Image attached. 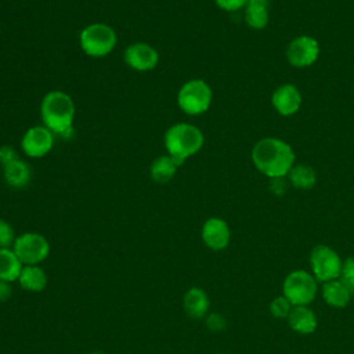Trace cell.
Returning <instances> with one entry per match:
<instances>
[{
	"instance_id": "cell-27",
	"label": "cell",
	"mask_w": 354,
	"mask_h": 354,
	"mask_svg": "<svg viewBox=\"0 0 354 354\" xmlns=\"http://www.w3.org/2000/svg\"><path fill=\"white\" fill-rule=\"evenodd\" d=\"M216 4L224 11H238L242 7H246L249 0H214Z\"/></svg>"
},
{
	"instance_id": "cell-12",
	"label": "cell",
	"mask_w": 354,
	"mask_h": 354,
	"mask_svg": "<svg viewBox=\"0 0 354 354\" xmlns=\"http://www.w3.org/2000/svg\"><path fill=\"white\" fill-rule=\"evenodd\" d=\"M123 58L131 69L147 72L158 65L159 54L152 46L147 43H134L124 50Z\"/></svg>"
},
{
	"instance_id": "cell-30",
	"label": "cell",
	"mask_w": 354,
	"mask_h": 354,
	"mask_svg": "<svg viewBox=\"0 0 354 354\" xmlns=\"http://www.w3.org/2000/svg\"><path fill=\"white\" fill-rule=\"evenodd\" d=\"M281 178L282 177H279V178H272V184H271V188H272V191H274V194H278V195H282L283 194V185L282 184H279L281 183Z\"/></svg>"
},
{
	"instance_id": "cell-3",
	"label": "cell",
	"mask_w": 354,
	"mask_h": 354,
	"mask_svg": "<svg viewBox=\"0 0 354 354\" xmlns=\"http://www.w3.org/2000/svg\"><path fill=\"white\" fill-rule=\"evenodd\" d=\"M202 131L191 123H176L165 133V148L180 166L184 160L201 151L203 145Z\"/></svg>"
},
{
	"instance_id": "cell-29",
	"label": "cell",
	"mask_w": 354,
	"mask_h": 354,
	"mask_svg": "<svg viewBox=\"0 0 354 354\" xmlns=\"http://www.w3.org/2000/svg\"><path fill=\"white\" fill-rule=\"evenodd\" d=\"M12 296V286L11 282L0 281V303L8 301Z\"/></svg>"
},
{
	"instance_id": "cell-20",
	"label": "cell",
	"mask_w": 354,
	"mask_h": 354,
	"mask_svg": "<svg viewBox=\"0 0 354 354\" xmlns=\"http://www.w3.org/2000/svg\"><path fill=\"white\" fill-rule=\"evenodd\" d=\"M178 166L180 165L171 156L162 155L156 158L149 167L151 178L158 184H166L176 176Z\"/></svg>"
},
{
	"instance_id": "cell-4",
	"label": "cell",
	"mask_w": 354,
	"mask_h": 354,
	"mask_svg": "<svg viewBox=\"0 0 354 354\" xmlns=\"http://www.w3.org/2000/svg\"><path fill=\"white\" fill-rule=\"evenodd\" d=\"M282 295L292 306H308L318 295V281L310 271L293 270L283 278Z\"/></svg>"
},
{
	"instance_id": "cell-17",
	"label": "cell",
	"mask_w": 354,
	"mask_h": 354,
	"mask_svg": "<svg viewBox=\"0 0 354 354\" xmlns=\"http://www.w3.org/2000/svg\"><path fill=\"white\" fill-rule=\"evenodd\" d=\"M17 282L24 290L39 293L47 288L48 277L40 266H24Z\"/></svg>"
},
{
	"instance_id": "cell-24",
	"label": "cell",
	"mask_w": 354,
	"mask_h": 354,
	"mask_svg": "<svg viewBox=\"0 0 354 354\" xmlns=\"http://www.w3.org/2000/svg\"><path fill=\"white\" fill-rule=\"evenodd\" d=\"M339 279L350 289L354 295V257H347L343 260Z\"/></svg>"
},
{
	"instance_id": "cell-23",
	"label": "cell",
	"mask_w": 354,
	"mask_h": 354,
	"mask_svg": "<svg viewBox=\"0 0 354 354\" xmlns=\"http://www.w3.org/2000/svg\"><path fill=\"white\" fill-rule=\"evenodd\" d=\"M270 313L274 318H279V319H286L289 313L292 311L293 306L292 303L283 296V295H279V296H275L271 303H270Z\"/></svg>"
},
{
	"instance_id": "cell-25",
	"label": "cell",
	"mask_w": 354,
	"mask_h": 354,
	"mask_svg": "<svg viewBox=\"0 0 354 354\" xmlns=\"http://www.w3.org/2000/svg\"><path fill=\"white\" fill-rule=\"evenodd\" d=\"M17 236L18 235H15L12 225L8 221L0 218V249L12 248Z\"/></svg>"
},
{
	"instance_id": "cell-16",
	"label": "cell",
	"mask_w": 354,
	"mask_h": 354,
	"mask_svg": "<svg viewBox=\"0 0 354 354\" xmlns=\"http://www.w3.org/2000/svg\"><path fill=\"white\" fill-rule=\"evenodd\" d=\"M321 296L328 306H330L333 308H344L350 303V300L354 295L337 278V279H332V281L322 283Z\"/></svg>"
},
{
	"instance_id": "cell-1",
	"label": "cell",
	"mask_w": 354,
	"mask_h": 354,
	"mask_svg": "<svg viewBox=\"0 0 354 354\" xmlns=\"http://www.w3.org/2000/svg\"><path fill=\"white\" fill-rule=\"evenodd\" d=\"M254 166L270 178L285 177L293 167L295 153L289 144L279 138H263L252 149Z\"/></svg>"
},
{
	"instance_id": "cell-11",
	"label": "cell",
	"mask_w": 354,
	"mask_h": 354,
	"mask_svg": "<svg viewBox=\"0 0 354 354\" xmlns=\"http://www.w3.org/2000/svg\"><path fill=\"white\" fill-rule=\"evenodd\" d=\"M201 238L210 250H224L231 241V230L225 220L220 217L207 218L201 230Z\"/></svg>"
},
{
	"instance_id": "cell-26",
	"label": "cell",
	"mask_w": 354,
	"mask_h": 354,
	"mask_svg": "<svg viewBox=\"0 0 354 354\" xmlns=\"http://www.w3.org/2000/svg\"><path fill=\"white\" fill-rule=\"evenodd\" d=\"M205 325L210 332L218 333L227 328V319L220 313H209L205 317Z\"/></svg>"
},
{
	"instance_id": "cell-9",
	"label": "cell",
	"mask_w": 354,
	"mask_h": 354,
	"mask_svg": "<svg viewBox=\"0 0 354 354\" xmlns=\"http://www.w3.org/2000/svg\"><path fill=\"white\" fill-rule=\"evenodd\" d=\"M319 54V44L314 37L299 36L295 37L286 50L288 61L297 68L313 65Z\"/></svg>"
},
{
	"instance_id": "cell-22",
	"label": "cell",
	"mask_w": 354,
	"mask_h": 354,
	"mask_svg": "<svg viewBox=\"0 0 354 354\" xmlns=\"http://www.w3.org/2000/svg\"><path fill=\"white\" fill-rule=\"evenodd\" d=\"M289 180L293 187L300 189H308L315 184L317 176L315 171L306 165L293 166L289 171Z\"/></svg>"
},
{
	"instance_id": "cell-7",
	"label": "cell",
	"mask_w": 354,
	"mask_h": 354,
	"mask_svg": "<svg viewBox=\"0 0 354 354\" xmlns=\"http://www.w3.org/2000/svg\"><path fill=\"white\" fill-rule=\"evenodd\" d=\"M212 102V90L202 79L185 82L177 93L178 108L187 115H201L206 112Z\"/></svg>"
},
{
	"instance_id": "cell-10",
	"label": "cell",
	"mask_w": 354,
	"mask_h": 354,
	"mask_svg": "<svg viewBox=\"0 0 354 354\" xmlns=\"http://www.w3.org/2000/svg\"><path fill=\"white\" fill-rule=\"evenodd\" d=\"M54 144L53 133L46 126H33L25 131L21 140V148L30 158L47 155Z\"/></svg>"
},
{
	"instance_id": "cell-2",
	"label": "cell",
	"mask_w": 354,
	"mask_h": 354,
	"mask_svg": "<svg viewBox=\"0 0 354 354\" xmlns=\"http://www.w3.org/2000/svg\"><path fill=\"white\" fill-rule=\"evenodd\" d=\"M40 113L44 126L54 134L65 136L71 131L75 118V104L72 98L59 90L50 91L44 95Z\"/></svg>"
},
{
	"instance_id": "cell-13",
	"label": "cell",
	"mask_w": 354,
	"mask_h": 354,
	"mask_svg": "<svg viewBox=\"0 0 354 354\" xmlns=\"http://www.w3.org/2000/svg\"><path fill=\"white\" fill-rule=\"evenodd\" d=\"M271 101L278 113L283 116H290L299 111L301 104V95L293 84H283L272 93Z\"/></svg>"
},
{
	"instance_id": "cell-6",
	"label": "cell",
	"mask_w": 354,
	"mask_h": 354,
	"mask_svg": "<svg viewBox=\"0 0 354 354\" xmlns=\"http://www.w3.org/2000/svg\"><path fill=\"white\" fill-rule=\"evenodd\" d=\"M310 272L318 281V283H325L332 279H337L343 266V260L339 253L328 245H315L308 257Z\"/></svg>"
},
{
	"instance_id": "cell-5",
	"label": "cell",
	"mask_w": 354,
	"mask_h": 354,
	"mask_svg": "<svg viewBox=\"0 0 354 354\" xmlns=\"http://www.w3.org/2000/svg\"><path fill=\"white\" fill-rule=\"evenodd\" d=\"M116 32L105 24L87 25L79 35V44L84 54L100 58L108 55L116 46Z\"/></svg>"
},
{
	"instance_id": "cell-32",
	"label": "cell",
	"mask_w": 354,
	"mask_h": 354,
	"mask_svg": "<svg viewBox=\"0 0 354 354\" xmlns=\"http://www.w3.org/2000/svg\"><path fill=\"white\" fill-rule=\"evenodd\" d=\"M218 354H224V353H218Z\"/></svg>"
},
{
	"instance_id": "cell-31",
	"label": "cell",
	"mask_w": 354,
	"mask_h": 354,
	"mask_svg": "<svg viewBox=\"0 0 354 354\" xmlns=\"http://www.w3.org/2000/svg\"><path fill=\"white\" fill-rule=\"evenodd\" d=\"M90 354H105V353H102V351H93V353H90Z\"/></svg>"
},
{
	"instance_id": "cell-19",
	"label": "cell",
	"mask_w": 354,
	"mask_h": 354,
	"mask_svg": "<svg viewBox=\"0 0 354 354\" xmlns=\"http://www.w3.org/2000/svg\"><path fill=\"white\" fill-rule=\"evenodd\" d=\"M22 261L18 259L12 248L0 249V281L15 282L22 271Z\"/></svg>"
},
{
	"instance_id": "cell-28",
	"label": "cell",
	"mask_w": 354,
	"mask_h": 354,
	"mask_svg": "<svg viewBox=\"0 0 354 354\" xmlns=\"http://www.w3.org/2000/svg\"><path fill=\"white\" fill-rule=\"evenodd\" d=\"M15 159H18V155H17V152L12 147L3 145L0 148V163H1V166H6V165L11 163Z\"/></svg>"
},
{
	"instance_id": "cell-18",
	"label": "cell",
	"mask_w": 354,
	"mask_h": 354,
	"mask_svg": "<svg viewBox=\"0 0 354 354\" xmlns=\"http://www.w3.org/2000/svg\"><path fill=\"white\" fill-rule=\"evenodd\" d=\"M4 180L10 187L22 188L29 184L30 181V167L21 159H15L11 163L3 166Z\"/></svg>"
},
{
	"instance_id": "cell-15",
	"label": "cell",
	"mask_w": 354,
	"mask_h": 354,
	"mask_svg": "<svg viewBox=\"0 0 354 354\" xmlns=\"http://www.w3.org/2000/svg\"><path fill=\"white\" fill-rule=\"evenodd\" d=\"M183 307L188 317L201 319L209 314L210 299L202 288L192 286L183 296Z\"/></svg>"
},
{
	"instance_id": "cell-14",
	"label": "cell",
	"mask_w": 354,
	"mask_h": 354,
	"mask_svg": "<svg viewBox=\"0 0 354 354\" xmlns=\"http://www.w3.org/2000/svg\"><path fill=\"white\" fill-rule=\"evenodd\" d=\"M286 321L289 328L299 335H311L318 328L317 314L308 306H293Z\"/></svg>"
},
{
	"instance_id": "cell-21",
	"label": "cell",
	"mask_w": 354,
	"mask_h": 354,
	"mask_svg": "<svg viewBox=\"0 0 354 354\" xmlns=\"http://www.w3.org/2000/svg\"><path fill=\"white\" fill-rule=\"evenodd\" d=\"M246 24L253 29H263L268 22V1L249 0L245 10Z\"/></svg>"
},
{
	"instance_id": "cell-8",
	"label": "cell",
	"mask_w": 354,
	"mask_h": 354,
	"mask_svg": "<svg viewBox=\"0 0 354 354\" xmlns=\"http://www.w3.org/2000/svg\"><path fill=\"white\" fill-rule=\"evenodd\" d=\"M12 250L24 266H39L50 254V242L39 232H24L17 236Z\"/></svg>"
}]
</instances>
